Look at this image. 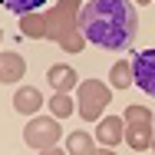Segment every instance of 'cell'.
Instances as JSON below:
<instances>
[{
	"label": "cell",
	"instance_id": "obj_1",
	"mask_svg": "<svg viewBox=\"0 0 155 155\" xmlns=\"http://www.w3.org/2000/svg\"><path fill=\"white\" fill-rule=\"evenodd\" d=\"M79 30L99 50H129L139 33V10L129 0H93L79 10Z\"/></svg>",
	"mask_w": 155,
	"mask_h": 155
},
{
	"label": "cell",
	"instance_id": "obj_2",
	"mask_svg": "<svg viewBox=\"0 0 155 155\" xmlns=\"http://www.w3.org/2000/svg\"><path fill=\"white\" fill-rule=\"evenodd\" d=\"M79 10H83V3H76V0L53 3L43 13L20 17V33L23 36H33V40H53L66 53H83L86 36L79 30Z\"/></svg>",
	"mask_w": 155,
	"mask_h": 155
},
{
	"label": "cell",
	"instance_id": "obj_3",
	"mask_svg": "<svg viewBox=\"0 0 155 155\" xmlns=\"http://www.w3.org/2000/svg\"><path fill=\"white\" fill-rule=\"evenodd\" d=\"M125 142L135 152H145L155 145V112L145 106H125Z\"/></svg>",
	"mask_w": 155,
	"mask_h": 155
},
{
	"label": "cell",
	"instance_id": "obj_4",
	"mask_svg": "<svg viewBox=\"0 0 155 155\" xmlns=\"http://www.w3.org/2000/svg\"><path fill=\"white\" fill-rule=\"evenodd\" d=\"M109 102H112V93H109L106 83H99V79H83L79 83V89H76V112L86 122H99V116H102V109Z\"/></svg>",
	"mask_w": 155,
	"mask_h": 155
},
{
	"label": "cell",
	"instance_id": "obj_5",
	"mask_svg": "<svg viewBox=\"0 0 155 155\" xmlns=\"http://www.w3.org/2000/svg\"><path fill=\"white\" fill-rule=\"evenodd\" d=\"M63 135V125L56 116H33L30 122L23 125V142L36 149V152H46V149H56Z\"/></svg>",
	"mask_w": 155,
	"mask_h": 155
},
{
	"label": "cell",
	"instance_id": "obj_6",
	"mask_svg": "<svg viewBox=\"0 0 155 155\" xmlns=\"http://www.w3.org/2000/svg\"><path fill=\"white\" fill-rule=\"evenodd\" d=\"M129 63H132V73H135V86L145 96H155V46L132 53Z\"/></svg>",
	"mask_w": 155,
	"mask_h": 155
},
{
	"label": "cell",
	"instance_id": "obj_7",
	"mask_svg": "<svg viewBox=\"0 0 155 155\" xmlns=\"http://www.w3.org/2000/svg\"><path fill=\"white\" fill-rule=\"evenodd\" d=\"M96 142L102 149H116L119 142H125V119L122 116H102L96 122Z\"/></svg>",
	"mask_w": 155,
	"mask_h": 155
},
{
	"label": "cell",
	"instance_id": "obj_8",
	"mask_svg": "<svg viewBox=\"0 0 155 155\" xmlns=\"http://www.w3.org/2000/svg\"><path fill=\"white\" fill-rule=\"evenodd\" d=\"M46 83H50V89L56 96L60 93L69 96V89H79V76H76V69H73L69 63H53V66L46 69Z\"/></svg>",
	"mask_w": 155,
	"mask_h": 155
},
{
	"label": "cell",
	"instance_id": "obj_9",
	"mask_svg": "<svg viewBox=\"0 0 155 155\" xmlns=\"http://www.w3.org/2000/svg\"><path fill=\"white\" fill-rule=\"evenodd\" d=\"M40 106H43V96L36 86H20L17 93H13V112H20V116H40Z\"/></svg>",
	"mask_w": 155,
	"mask_h": 155
},
{
	"label": "cell",
	"instance_id": "obj_10",
	"mask_svg": "<svg viewBox=\"0 0 155 155\" xmlns=\"http://www.w3.org/2000/svg\"><path fill=\"white\" fill-rule=\"evenodd\" d=\"M0 79H3V86H10V83H17V79H23V73H27V63L20 53H10V50H3L0 53Z\"/></svg>",
	"mask_w": 155,
	"mask_h": 155
},
{
	"label": "cell",
	"instance_id": "obj_11",
	"mask_svg": "<svg viewBox=\"0 0 155 155\" xmlns=\"http://www.w3.org/2000/svg\"><path fill=\"white\" fill-rule=\"evenodd\" d=\"M96 135H89L86 129H76L66 135V155H96Z\"/></svg>",
	"mask_w": 155,
	"mask_h": 155
},
{
	"label": "cell",
	"instance_id": "obj_12",
	"mask_svg": "<svg viewBox=\"0 0 155 155\" xmlns=\"http://www.w3.org/2000/svg\"><path fill=\"white\" fill-rule=\"evenodd\" d=\"M135 83V73H132V63H112L109 66V86L112 89H129Z\"/></svg>",
	"mask_w": 155,
	"mask_h": 155
},
{
	"label": "cell",
	"instance_id": "obj_13",
	"mask_svg": "<svg viewBox=\"0 0 155 155\" xmlns=\"http://www.w3.org/2000/svg\"><path fill=\"white\" fill-rule=\"evenodd\" d=\"M73 109H76L73 96H66V93H60V96H50V112H53L56 119H69V116H73Z\"/></svg>",
	"mask_w": 155,
	"mask_h": 155
},
{
	"label": "cell",
	"instance_id": "obj_14",
	"mask_svg": "<svg viewBox=\"0 0 155 155\" xmlns=\"http://www.w3.org/2000/svg\"><path fill=\"white\" fill-rule=\"evenodd\" d=\"M7 10L10 13H20V17H33V13H43V3L40 0H10Z\"/></svg>",
	"mask_w": 155,
	"mask_h": 155
},
{
	"label": "cell",
	"instance_id": "obj_15",
	"mask_svg": "<svg viewBox=\"0 0 155 155\" xmlns=\"http://www.w3.org/2000/svg\"><path fill=\"white\" fill-rule=\"evenodd\" d=\"M36 155H66V149H46V152H36Z\"/></svg>",
	"mask_w": 155,
	"mask_h": 155
},
{
	"label": "cell",
	"instance_id": "obj_16",
	"mask_svg": "<svg viewBox=\"0 0 155 155\" xmlns=\"http://www.w3.org/2000/svg\"><path fill=\"white\" fill-rule=\"evenodd\" d=\"M96 155H119V152H112V149H99Z\"/></svg>",
	"mask_w": 155,
	"mask_h": 155
},
{
	"label": "cell",
	"instance_id": "obj_17",
	"mask_svg": "<svg viewBox=\"0 0 155 155\" xmlns=\"http://www.w3.org/2000/svg\"><path fill=\"white\" fill-rule=\"evenodd\" d=\"M152 152H155V145H152Z\"/></svg>",
	"mask_w": 155,
	"mask_h": 155
}]
</instances>
